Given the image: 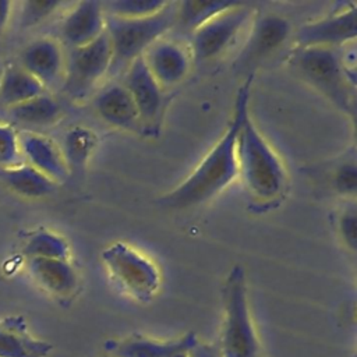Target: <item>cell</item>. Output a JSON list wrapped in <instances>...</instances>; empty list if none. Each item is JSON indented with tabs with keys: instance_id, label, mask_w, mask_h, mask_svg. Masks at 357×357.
<instances>
[{
	"instance_id": "22",
	"label": "cell",
	"mask_w": 357,
	"mask_h": 357,
	"mask_svg": "<svg viewBox=\"0 0 357 357\" xmlns=\"http://www.w3.org/2000/svg\"><path fill=\"white\" fill-rule=\"evenodd\" d=\"M234 4H237V1H177L176 26H180L183 31L192 33L201 25H204L218 14L231 8Z\"/></svg>"
},
{
	"instance_id": "29",
	"label": "cell",
	"mask_w": 357,
	"mask_h": 357,
	"mask_svg": "<svg viewBox=\"0 0 357 357\" xmlns=\"http://www.w3.org/2000/svg\"><path fill=\"white\" fill-rule=\"evenodd\" d=\"M333 188L344 197H354L357 191V167L356 162L342 163L333 174Z\"/></svg>"
},
{
	"instance_id": "19",
	"label": "cell",
	"mask_w": 357,
	"mask_h": 357,
	"mask_svg": "<svg viewBox=\"0 0 357 357\" xmlns=\"http://www.w3.org/2000/svg\"><path fill=\"white\" fill-rule=\"evenodd\" d=\"M0 181L17 195L31 199H39L53 194L57 185L25 162L0 169Z\"/></svg>"
},
{
	"instance_id": "1",
	"label": "cell",
	"mask_w": 357,
	"mask_h": 357,
	"mask_svg": "<svg viewBox=\"0 0 357 357\" xmlns=\"http://www.w3.org/2000/svg\"><path fill=\"white\" fill-rule=\"evenodd\" d=\"M252 75L241 85L236 95L233 117L220 137L197 167L183 183L159 198L167 209H190L199 206L223 191L237 176V138L241 124L248 114V99Z\"/></svg>"
},
{
	"instance_id": "27",
	"label": "cell",
	"mask_w": 357,
	"mask_h": 357,
	"mask_svg": "<svg viewBox=\"0 0 357 357\" xmlns=\"http://www.w3.org/2000/svg\"><path fill=\"white\" fill-rule=\"evenodd\" d=\"M18 132L7 123H0V169L22 163Z\"/></svg>"
},
{
	"instance_id": "9",
	"label": "cell",
	"mask_w": 357,
	"mask_h": 357,
	"mask_svg": "<svg viewBox=\"0 0 357 357\" xmlns=\"http://www.w3.org/2000/svg\"><path fill=\"white\" fill-rule=\"evenodd\" d=\"M123 85L138 110L142 131L156 132V123L163 107V89L146 68L142 57L135 59L126 68Z\"/></svg>"
},
{
	"instance_id": "17",
	"label": "cell",
	"mask_w": 357,
	"mask_h": 357,
	"mask_svg": "<svg viewBox=\"0 0 357 357\" xmlns=\"http://www.w3.org/2000/svg\"><path fill=\"white\" fill-rule=\"evenodd\" d=\"M198 343L197 335L188 332L174 340H153L142 335H132L120 342L109 343L110 357H173L180 353H190Z\"/></svg>"
},
{
	"instance_id": "26",
	"label": "cell",
	"mask_w": 357,
	"mask_h": 357,
	"mask_svg": "<svg viewBox=\"0 0 357 357\" xmlns=\"http://www.w3.org/2000/svg\"><path fill=\"white\" fill-rule=\"evenodd\" d=\"M169 1L162 0H114L103 3V10L106 15L137 20L151 17L167 6Z\"/></svg>"
},
{
	"instance_id": "5",
	"label": "cell",
	"mask_w": 357,
	"mask_h": 357,
	"mask_svg": "<svg viewBox=\"0 0 357 357\" xmlns=\"http://www.w3.org/2000/svg\"><path fill=\"white\" fill-rule=\"evenodd\" d=\"M223 311L219 356L259 357V340L250 314L245 273L240 265H234L226 278Z\"/></svg>"
},
{
	"instance_id": "14",
	"label": "cell",
	"mask_w": 357,
	"mask_h": 357,
	"mask_svg": "<svg viewBox=\"0 0 357 357\" xmlns=\"http://www.w3.org/2000/svg\"><path fill=\"white\" fill-rule=\"evenodd\" d=\"M64 53L52 38H39L28 43L20 54V66L45 88L63 79Z\"/></svg>"
},
{
	"instance_id": "24",
	"label": "cell",
	"mask_w": 357,
	"mask_h": 357,
	"mask_svg": "<svg viewBox=\"0 0 357 357\" xmlns=\"http://www.w3.org/2000/svg\"><path fill=\"white\" fill-rule=\"evenodd\" d=\"M24 255L31 258L68 259L70 245L64 237L49 230H38L32 233L24 244Z\"/></svg>"
},
{
	"instance_id": "12",
	"label": "cell",
	"mask_w": 357,
	"mask_h": 357,
	"mask_svg": "<svg viewBox=\"0 0 357 357\" xmlns=\"http://www.w3.org/2000/svg\"><path fill=\"white\" fill-rule=\"evenodd\" d=\"M290 33V24L276 14H266L257 18L250 29V35L238 54L237 63L241 67L259 63L278 50Z\"/></svg>"
},
{
	"instance_id": "15",
	"label": "cell",
	"mask_w": 357,
	"mask_h": 357,
	"mask_svg": "<svg viewBox=\"0 0 357 357\" xmlns=\"http://www.w3.org/2000/svg\"><path fill=\"white\" fill-rule=\"evenodd\" d=\"M106 26V14L103 3L85 0L77 3L61 24L63 40L70 49L79 47L95 40Z\"/></svg>"
},
{
	"instance_id": "4",
	"label": "cell",
	"mask_w": 357,
	"mask_h": 357,
	"mask_svg": "<svg viewBox=\"0 0 357 357\" xmlns=\"http://www.w3.org/2000/svg\"><path fill=\"white\" fill-rule=\"evenodd\" d=\"M177 1H169L159 13L137 20L106 15V32L112 47L109 74H119L145 50L176 26Z\"/></svg>"
},
{
	"instance_id": "11",
	"label": "cell",
	"mask_w": 357,
	"mask_h": 357,
	"mask_svg": "<svg viewBox=\"0 0 357 357\" xmlns=\"http://www.w3.org/2000/svg\"><path fill=\"white\" fill-rule=\"evenodd\" d=\"M142 59L162 89L181 82L191 66L190 52L181 43L165 36L152 43L142 54Z\"/></svg>"
},
{
	"instance_id": "31",
	"label": "cell",
	"mask_w": 357,
	"mask_h": 357,
	"mask_svg": "<svg viewBox=\"0 0 357 357\" xmlns=\"http://www.w3.org/2000/svg\"><path fill=\"white\" fill-rule=\"evenodd\" d=\"M13 6L14 4L11 1L0 0V39L3 38V35L7 29L8 21H10L11 14H13Z\"/></svg>"
},
{
	"instance_id": "13",
	"label": "cell",
	"mask_w": 357,
	"mask_h": 357,
	"mask_svg": "<svg viewBox=\"0 0 357 357\" xmlns=\"http://www.w3.org/2000/svg\"><path fill=\"white\" fill-rule=\"evenodd\" d=\"M21 155L29 166L40 172L53 183H61L68 177L70 169L63 156L61 148L39 132L24 131L18 132Z\"/></svg>"
},
{
	"instance_id": "18",
	"label": "cell",
	"mask_w": 357,
	"mask_h": 357,
	"mask_svg": "<svg viewBox=\"0 0 357 357\" xmlns=\"http://www.w3.org/2000/svg\"><path fill=\"white\" fill-rule=\"evenodd\" d=\"M33 280L47 293L59 298H70L78 289V275L68 259H28Z\"/></svg>"
},
{
	"instance_id": "25",
	"label": "cell",
	"mask_w": 357,
	"mask_h": 357,
	"mask_svg": "<svg viewBox=\"0 0 357 357\" xmlns=\"http://www.w3.org/2000/svg\"><path fill=\"white\" fill-rule=\"evenodd\" d=\"M96 142L98 139L95 132L85 127H73L68 130L61 148L68 169L84 167L88 163Z\"/></svg>"
},
{
	"instance_id": "28",
	"label": "cell",
	"mask_w": 357,
	"mask_h": 357,
	"mask_svg": "<svg viewBox=\"0 0 357 357\" xmlns=\"http://www.w3.org/2000/svg\"><path fill=\"white\" fill-rule=\"evenodd\" d=\"M63 3L57 0H26L21 4V25L33 26L49 18Z\"/></svg>"
},
{
	"instance_id": "32",
	"label": "cell",
	"mask_w": 357,
	"mask_h": 357,
	"mask_svg": "<svg viewBox=\"0 0 357 357\" xmlns=\"http://www.w3.org/2000/svg\"><path fill=\"white\" fill-rule=\"evenodd\" d=\"M190 354H191V357H220L215 349H212L211 346H206V344H199V342L190 351Z\"/></svg>"
},
{
	"instance_id": "20",
	"label": "cell",
	"mask_w": 357,
	"mask_h": 357,
	"mask_svg": "<svg viewBox=\"0 0 357 357\" xmlns=\"http://www.w3.org/2000/svg\"><path fill=\"white\" fill-rule=\"evenodd\" d=\"M45 93V86L20 64H8L0 75V105L14 107Z\"/></svg>"
},
{
	"instance_id": "16",
	"label": "cell",
	"mask_w": 357,
	"mask_h": 357,
	"mask_svg": "<svg viewBox=\"0 0 357 357\" xmlns=\"http://www.w3.org/2000/svg\"><path fill=\"white\" fill-rule=\"evenodd\" d=\"M93 107L99 117L110 126L142 132L138 110L123 84H109L102 88L93 98Z\"/></svg>"
},
{
	"instance_id": "7",
	"label": "cell",
	"mask_w": 357,
	"mask_h": 357,
	"mask_svg": "<svg viewBox=\"0 0 357 357\" xmlns=\"http://www.w3.org/2000/svg\"><path fill=\"white\" fill-rule=\"evenodd\" d=\"M113 280L138 301H149L158 291L160 275L153 262L131 245L117 241L100 254Z\"/></svg>"
},
{
	"instance_id": "10",
	"label": "cell",
	"mask_w": 357,
	"mask_h": 357,
	"mask_svg": "<svg viewBox=\"0 0 357 357\" xmlns=\"http://www.w3.org/2000/svg\"><path fill=\"white\" fill-rule=\"evenodd\" d=\"M357 35V8L354 4L337 14L304 24L296 33L298 47H339Z\"/></svg>"
},
{
	"instance_id": "8",
	"label": "cell",
	"mask_w": 357,
	"mask_h": 357,
	"mask_svg": "<svg viewBox=\"0 0 357 357\" xmlns=\"http://www.w3.org/2000/svg\"><path fill=\"white\" fill-rule=\"evenodd\" d=\"M251 20V8L237 3L218 14L191 33V54L197 63L209 61L225 53Z\"/></svg>"
},
{
	"instance_id": "21",
	"label": "cell",
	"mask_w": 357,
	"mask_h": 357,
	"mask_svg": "<svg viewBox=\"0 0 357 357\" xmlns=\"http://www.w3.org/2000/svg\"><path fill=\"white\" fill-rule=\"evenodd\" d=\"M52 344L31 337L18 324L0 325V357H47Z\"/></svg>"
},
{
	"instance_id": "30",
	"label": "cell",
	"mask_w": 357,
	"mask_h": 357,
	"mask_svg": "<svg viewBox=\"0 0 357 357\" xmlns=\"http://www.w3.org/2000/svg\"><path fill=\"white\" fill-rule=\"evenodd\" d=\"M339 236L342 237L343 243L351 251H356L357 247V215L356 209H346L337 220Z\"/></svg>"
},
{
	"instance_id": "6",
	"label": "cell",
	"mask_w": 357,
	"mask_h": 357,
	"mask_svg": "<svg viewBox=\"0 0 357 357\" xmlns=\"http://www.w3.org/2000/svg\"><path fill=\"white\" fill-rule=\"evenodd\" d=\"M112 47L106 29L91 43L70 49L64 61L63 92L75 102L86 99L98 82L109 74Z\"/></svg>"
},
{
	"instance_id": "3",
	"label": "cell",
	"mask_w": 357,
	"mask_h": 357,
	"mask_svg": "<svg viewBox=\"0 0 357 357\" xmlns=\"http://www.w3.org/2000/svg\"><path fill=\"white\" fill-rule=\"evenodd\" d=\"M291 66L300 77L342 112L354 116L356 70H350L337 49L298 47Z\"/></svg>"
},
{
	"instance_id": "2",
	"label": "cell",
	"mask_w": 357,
	"mask_h": 357,
	"mask_svg": "<svg viewBox=\"0 0 357 357\" xmlns=\"http://www.w3.org/2000/svg\"><path fill=\"white\" fill-rule=\"evenodd\" d=\"M237 169L245 188L261 202L278 199L286 187L283 163L262 137L250 113L237 138Z\"/></svg>"
},
{
	"instance_id": "23",
	"label": "cell",
	"mask_w": 357,
	"mask_h": 357,
	"mask_svg": "<svg viewBox=\"0 0 357 357\" xmlns=\"http://www.w3.org/2000/svg\"><path fill=\"white\" fill-rule=\"evenodd\" d=\"M7 110L14 120L32 126L53 124L61 116L60 105L46 92Z\"/></svg>"
}]
</instances>
